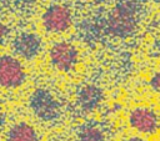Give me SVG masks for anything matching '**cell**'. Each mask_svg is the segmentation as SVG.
<instances>
[{
	"mask_svg": "<svg viewBox=\"0 0 160 141\" xmlns=\"http://www.w3.org/2000/svg\"><path fill=\"white\" fill-rule=\"evenodd\" d=\"M150 87L160 95V71H156L150 79Z\"/></svg>",
	"mask_w": 160,
	"mask_h": 141,
	"instance_id": "obj_11",
	"label": "cell"
},
{
	"mask_svg": "<svg viewBox=\"0 0 160 141\" xmlns=\"http://www.w3.org/2000/svg\"><path fill=\"white\" fill-rule=\"evenodd\" d=\"M15 54L25 60H31L39 55L41 50V40L34 32H21L12 42Z\"/></svg>",
	"mask_w": 160,
	"mask_h": 141,
	"instance_id": "obj_6",
	"label": "cell"
},
{
	"mask_svg": "<svg viewBox=\"0 0 160 141\" xmlns=\"http://www.w3.org/2000/svg\"><path fill=\"white\" fill-rule=\"evenodd\" d=\"M26 79V71L22 62L12 55L0 56V87H20Z\"/></svg>",
	"mask_w": 160,
	"mask_h": 141,
	"instance_id": "obj_3",
	"label": "cell"
},
{
	"mask_svg": "<svg viewBox=\"0 0 160 141\" xmlns=\"http://www.w3.org/2000/svg\"><path fill=\"white\" fill-rule=\"evenodd\" d=\"M6 141H39V136L32 125L21 121L9 129Z\"/></svg>",
	"mask_w": 160,
	"mask_h": 141,
	"instance_id": "obj_9",
	"label": "cell"
},
{
	"mask_svg": "<svg viewBox=\"0 0 160 141\" xmlns=\"http://www.w3.org/2000/svg\"><path fill=\"white\" fill-rule=\"evenodd\" d=\"M30 109L41 120H55L60 114V104L55 95L46 89H38L31 94Z\"/></svg>",
	"mask_w": 160,
	"mask_h": 141,
	"instance_id": "obj_4",
	"label": "cell"
},
{
	"mask_svg": "<svg viewBox=\"0 0 160 141\" xmlns=\"http://www.w3.org/2000/svg\"><path fill=\"white\" fill-rule=\"evenodd\" d=\"M5 115H4V112L0 110V130L2 129V126H4V124H5Z\"/></svg>",
	"mask_w": 160,
	"mask_h": 141,
	"instance_id": "obj_14",
	"label": "cell"
},
{
	"mask_svg": "<svg viewBox=\"0 0 160 141\" xmlns=\"http://www.w3.org/2000/svg\"><path fill=\"white\" fill-rule=\"evenodd\" d=\"M109 25L114 34L126 35L134 27V15L129 9L120 6L111 14Z\"/></svg>",
	"mask_w": 160,
	"mask_h": 141,
	"instance_id": "obj_7",
	"label": "cell"
},
{
	"mask_svg": "<svg viewBox=\"0 0 160 141\" xmlns=\"http://www.w3.org/2000/svg\"><path fill=\"white\" fill-rule=\"evenodd\" d=\"M125 141H149L146 137H144L142 135H136V136H130L128 137Z\"/></svg>",
	"mask_w": 160,
	"mask_h": 141,
	"instance_id": "obj_13",
	"label": "cell"
},
{
	"mask_svg": "<svg viewBox=\"0 0 160 141\" xmlns=\"http://www.w3.org/2000/svg\"><path fill=\"white\" fill-rule=\"evenodd\" d=\"M49 60L56 70L70 72L79 62V51L70 41H58L49 50Z\"/></svg>",
	"mask_w": 160,
	"mask_h": 141,
	"instance_id": "obj_2",
	"label": "cell"
},
{
	"mask_svg": "<svg viewBox=\"0 0 160 141\" xmlns=\"http://www.w3.org/2000/svg\"><path fill=\"white\" fill-rule=\"evenodd\" d=\"M76 100L81 110L92 111L100 105L102 100V92L95 85H84L78 91Z\"/></svg>",
	"mask_w": 160,
	"mask_h": 141,
	"instance_id": "obj_8",
	"label": "cell"
},
{
	"mask_svg": "<svg viewBox=\"0 0 160 141\" xmlns=\"http://www.w3.org/2000/svg\"><path fill=\"white\" fill-rule=\"evenodd\" d=\"M76 141H105V137L99 127L94 125H88L79 131Z\"/></svg>",
	"mask_w": 160,
	"mask_h": 141,
	"instance_id": "obj_10",
	"label": "cell"
},
{
	"mask_svg": "<svg viewBox=\"0 0 160 141\" xmlns=\"http://www.w3.org/2000/svg\"><path fill=\"white\" fill-rule=\"evenodd\" d=\"M9 32H10L9 26L6 24H4V22L0 21V41L4 40V39H6L8 35H9Z\"/></svg>",
	"mask_w": 160,
	"mask_h": 141,
	"instance_id": "obj_12",
	"label": "cell"
},
{
	"mask_svg": "<svg viewBox=\"0 0 160 141\" xmlns=\"http://www.w3.org/2000/svg\"><path fill=\"white\" fill-rule=\"evenodd\" d=\"M130 127L142 136H154L160 132V112L151 106H136L128 116Z\"/></svg>",
	"mask_w": 160,
	"mask_h": 141,
	"instance_id": "obj_1",
	"label": "cell"
},
{
	"mask_svg": "<svg viewBox=\"0 0 160 141\" xmlns=\"http://www.w3.org/2000/svg\"><path fill=\"white\" fill-rule=\"evenodd\" d=\"M41 21L46 31L61 34L70 29L72 24V15L68 6L62 4H54L44 11Z\"/></svg>",
	"mask_w": 160,
	"mask_h": 141,
	"instance_id": "obj_5",
	"label": "cell"
}]
</instances>
